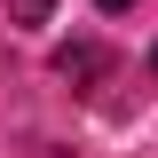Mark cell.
<instances>
[{
  "label": "cell",
  "instance_id": "4",
  "mask_svg": "<svg viewBox=\"0 0 158 158\" xmlns=\"http://www.w3.org/2000/svg\"><path fill=\"white\" fill-rule=\"evenodd\" d=\"M150 71H158V48H150Z\"/></svg>",
  "mask_w": 158,
  "mask_h": 158
},
{
  "label": "cell",
  "instance_id": "1",
  "mask_svg": "<svg viewBox=\"0 0 158 158\" xmlns=\"http://www.w3.org/2000/svg\"><path fill=\"white\" fill-rule=\"evenodd\" d=\"M56 71L71 79V87H95V79H111V48H95V40H79V48H63Z\"/></svg>",
  "mask_w": 158,
  "mask_h": 158
},
{
  "label": "cell",
  "instance_id": "2",
  "mask_svg": "<svg viewBox=\"0 0 158 158\" xmlns=\"http://www.w3.org/2000/svg\"><path fill=\"white\" fill-rule=\"evenodd\" d=\"M48 16V0H16V24H40Z\"/></svg>",
  "mask_w": 158,
  "mask_h": 158
},
{
  "label": "cell",
  "instance_id": "3",
  "mask_svg": "<svg viewBox=\"0 0 158 158\" xmlns=\"http://www.w3.org/2000/svg\"><path fill=\"white\" fill-rule=\"evenodd\" d=\"M95 8H103V16H118V8H127V0H95Z\"/></svg>",
  "mask_w": 158,
  "mask_h": 158
}]
</instances>
